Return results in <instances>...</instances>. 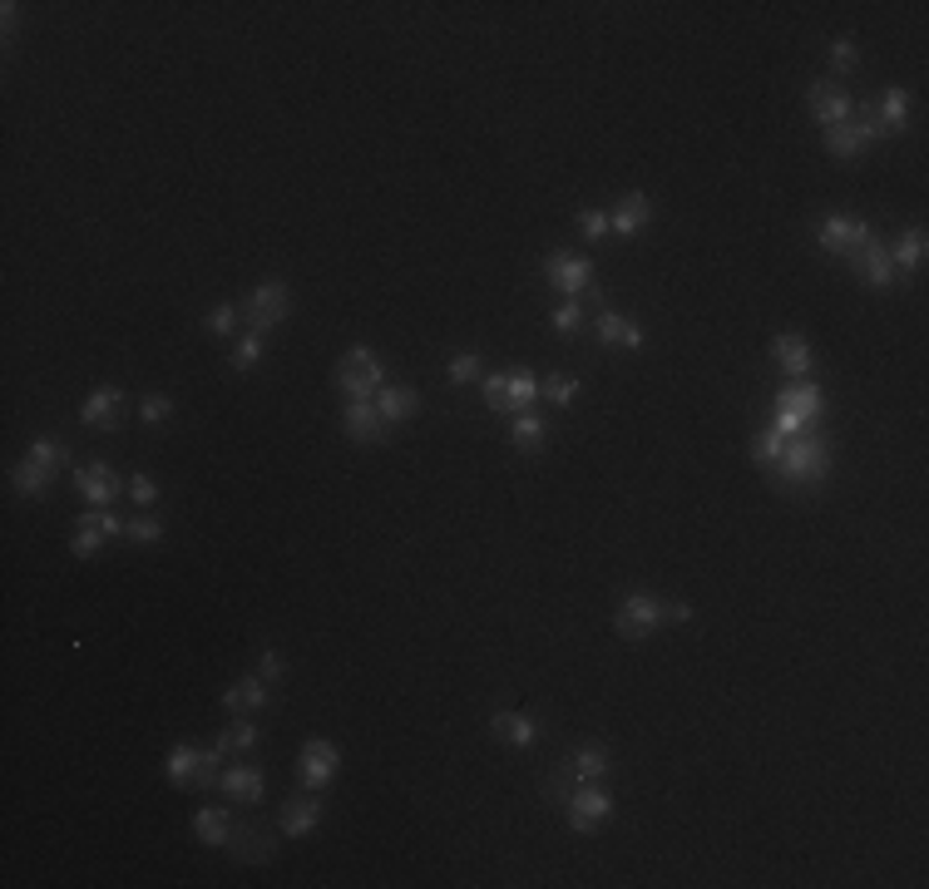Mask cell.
Here are the masks:
<instances>
[{
	"label": "cell",
	"mask_w": 929,
	"mask_h": 889,
	"mask_svg": "<svg viewBox=\"0 0 929 889\" xmlns=\"http://www.w3.org/2000/svg\"><path fill=\"white\" fill-rule=\"evenodd\" d=\"M70 484L80 490V499H85L89 509H114L119 494H129V480H119V470L114 465H105V460L80 465V470L70 474Z\"/></svg>",
	"instance_id": "ba28073f"
},
{
	"label": "cell",
	"mask_w": 929,
	"mask_h": 889,
	"mask_svg": "<svg viewBox=\"0 0 929 889\" xmlns=\"http://www.w3.org/2000/svg\"><path fill=\"white\" fill-rule=\"evenodd\" d=\"M129 499L139 504V509H154V504H159V480H154V474H134V480H129Z\"/></svg>",
	"instance_id": "c3c4849f"
},
{
	"label": "cell",
	"mask_w": 929,
	"mask_h": 889,
	"mask_svg": "<svg viewBox=\"0 0 929 889\" xmlns=\"http://www.w3.org/2000/svg\"><path fill=\"white\" fill-rule=\"evenodd\" d=\"M233 830H237V820L223 811V805H204V811L193 815V840H198V845H208V850L228 845V840H233Z\"/></svg>",
	"instance_id": "4316f807"
},
{
	"label": "cell",
	"mask_w": 929,
	"mask_h": 889,
	"mask_svg": "<svg viewBox=\"0 0 929 889\" xmlns=\"http://www.w3.org/2000/svg\"><path fill=\"white\" fill-rule=\"evenodd\" d=\"M786 440L791 435H781V430H761L757 440H751V460L761 465V470H777V460H781V450H786Z\"/></svg>",
	"instance_id": "e575fe53"
},
{
	"label": "cell",
	"mask_w": 929,
	"mask_h": 889,
	"mask_svg": "<svg viewBox=\"0 0 929 889\" xmlns=\"http://www.w3.org/2000/svg\"><path fill=\"white\" fill-rule=\"evenodd\" d=\"M777 474L786 484H826L831 480V445L816 435H791L777 460Z\"/></svg>",
	"instance_id": "7a4b0ae2"
},
{
	"label": "cell",
	"mask_w": 929,
	"mask_h": 889,
	"mask_svg": "<svg viewBox=\"0 0 929 889\" xmlns=\"http://www.w3.org/2000/svg\"><path fill=\"white\" fill-rule=\"evenodd\" d=\"M549 326H554V336H574L578 326H588L584 322V301H564V307H554L549 311Z\"/></svg>",
	"instance_id": "b9f144b4"
},
{
	"label": "cell",
	"mask_w": 929,
	"mask_h": 889,
	"mask_svg": "<svg viewBox=\"0 0 929 889\" xmlns=\"http://www.w3.org/2000/svg\"><path fill=\"white\" fill-rule=\"evenodd\" d=\"M376 410H381L386 425H406V420L420 416V391L416 386H391V381H386V386L376 391Z\"/></svg>",
	"instance_id": "603a6c76"
},
{
	"label": "cell",
	"mask_w": 929,
	"mask_h": 889,
	"mask_svg": "<svg viewBox=\"0 0 929 889\" xmlns=\"http://www.w3.org/2000/svg\"><path fill=\"white\" fill-rule=\"evenodd\" d=\"M218 791H223L228 801H247V805H257L262 795H268V776L257 771V766H228L223 781H218Z\"/></svg>",
	"instance_id": "484cf974"
},
{
	"label": "cell",
	"mask_w": 929,
	"mask_h": 889,
	"mask_svg": "<svg viewBox=\"0 0 929 889\" xmlns=\"http://www.w3.org/2000/svg\"><path fill=\"white\" fill-rule=\"evenodd\" d=\"M278 825H282V836H292V840H307L311 830L321 825V801L317 795H292V801H282V811H278Z\"/></svg>",
	"instance_id": "ffe728a7"
},
{
	"label": "cell",
	"mask_w": 929,
	"mask_h": 889,
	"mask_svg": "<svg viewBox=\"0 0 929 889\" xmlns=\"http://www.w3.org/2000/svg\"><path fill=\"white\" fill-rule=\"evenodd\" d=\"M80 425L99 430V435L119 430V425H124V391H119V386H95L85 396V406H80Z\"/></svg>",
	"instance_id": "5bb4252c"
},
{
	"label": "cell",
	"mask_w": 929,
	"mask_h": 889,
	"mask_svg": "<svg viewBox=\"0 0 929 889\" xmlns=\"http://www.w3.org/2000/svg\"><path fill=\"white\" fill-rule=\"evenodd\" d=\"M237 311H243V326H247V332H272V326H282V322H288V311H292L288 282H282V277L257 282L253 297H247Z\"/></svg>",
	"instance_id": "8992f818"
},
{
	"label": "cell",
	"mask_w": 929,
	"mask_h": 889,
	"mask_svg": "<svg viewBox=\"0 0 929 889\" xmlns=\"http://www.w3.org/2000/svg\"><path fill=\"white\" fill-rule=\"evenodd\" d=\"M876 139H885L876 119H851V124L826 129V153H831V159H860V153H870Z\"/></svg>",
	"instance_id": "4fadbf2b"
},
{
	"label": "cell",
	"mask_w": 929,
	"mask_h": 889,
	"mask_svg": "<svg viewBox=\"0 0 929 889\" xmlns=\"http://www.w3.org/2000/svg\"><path fill=\"white\" fill-rule=\"evenodd\" d=\"M826 54H831V70H835L841 79H851L855 70H860V45H855L851 35H835L831 50H826Z\"/></svg>",
	"instance_id": "d590c367"
},
{
	"label": "cell",
	"mask_w": 929,
	"mask_h": 889,
	"mask_svg": "<svg viewBox=\"0 0 929 889\" xmlns=\"http://www.w3.org/2000/svg\"><path fill=\"white\" fill-rule=\"evenodd\" d=\"M662 622H668V598H662V593H648V589L623 593L619 613H613V632H619L623 643H648Z\"/></svg>",
	"instance_id": "6da1fadb"
},
{
	"label": "cell",
	"mask_w": 929,
	"mask_h": 889,
	"mask_svg": "<svg viewBox=\"0 0 929 889\" xmlns=\"http://www.w3.org/2000/svg\"><path fill=\"white\" fill-rule=\"evenodd\" d=\"M890 262H895V272H919V262H925V227H905L900 237H890Z\"/></svg>",
	"instance_id": "f1b7e54d"
},
{
	"label": "cell",
	"mask_w": 929,
	"mask_h": 889,
	"mask_svg": "<svg viewBox=\"0 0 929 889\" xmlns=\"http://www.w3.org/2000/svg\"><path fill=\"white\" fill-rule=\"evenodd\" d=\"M257 741H262V737H257V721H253V717H233V721L223 727V737L213 741V746L223 751V756H253Z\"/></svg>",
	"instance_id": "f546056e"
},
{
	"label": "cell",
	"mask_w": 929,
	"mask_h": 889,
	"mask_svg": "<svg viewBox=\"0 0 929 889\" xmlns=\"http://www.w3.org/2000/svg\"><path fill=\"white\" fill-rule=\"evenodd\" d=\"M228 850H233V860H243V865H268V860L278 855V840H272L262 825H237Z\"/></svg>",
	"instance_id": "7402d4cb"
},
{
	"label": "cell",
	"mask_w": 929,
	"mask_h": 889,
	"mask_svg": "<svg viewBox=\"0 0 929 889\" xmlns=\"http://www.w3.org/2000/svg\"><path fill=\"white\" fill-rule=\"evenodd\" d=\"M204 332L218 336V342H233V336L243 332V311H237L233 301H218V307L204 317Z\"/></svg>",
	"instance_id": "d6a6232c"
},
{
	"label": "cell",
	"mask_w": 929,
	"mask_h": 889,
	"mask_svg": "<svg viewBox=\"0 0 929 889\" xmlns=\"http://www.w3.org/2000/svg\"><path fill=\"white\" fill-rule=\"evenodd\" d=\"M648 223H652V198L648 194H623L609 213V233H619V237L648 233Z\"/></svg>",
	"instance_id": "d6986e66"
},
{
	"label": "cell",
	"mask_w": 929,
	"mask_h": 889,
	"mask_svg": "<svg viewBox=\"0 0 929 889\" xmlns=\"http://www.w3.org/2000/svg\"><path fill=\"white\" fill-rule=\"evenodd\" d=\"M821 410H826V391L816 381H791V386L777 391V420H771V430H781V435H806L821 420Z\"/></svg>",
	"instance_id": "3957f363"
},
{
	"label": "cell",
	"mask_w": 929,
	"mask_h": 889,
	"mask_svg": "<svg viewBox=\"0 0 929 889\" xmlns=\"http://www.w3.org/2000/svg\"><path fill=\"white\" fill-rule=\"evenodd\" d=\"M342 430H346V440H356V445H381V440L391 435V425L381 420L376 400H346L342 406Z\"/></svg>",
	"instance_id": "2e32d148"
},
{
	"label": "cell",
	"mask_w": 929,
	"mask_h": 889,
	"mask_svg": "<svg viewBox=\"0 0 929 889\" xmlns=\"http://www.w3.org/2000/svg\"><path fill=\"white\" fill-rule=\"evenodd\" d=\"M510 440L519 445L524 455H539V450L549 445V420H545V416H535V410H524V416H514Z\"/></svg>",
	"instance_id": "4dcf8cb0"
},
{
	"label": "cell",
	"mask_w": 929,
	"mask_h": 889,
	"mask_svg": "<svg viewBox=\"0 0 929 889\" xmlns=\"http://www.w3.org/2000/svg\"><path fill=\"white\" fill-rule=\"evenodd\" d=\"M342 776V746L327 737H307L297 751V786L311 795H321L331 781Z\"/></svg>",
	"instance_id": "5b68a950"
},
{
	"label": "cell",
	"mask_w": 929,
	"mask_h": 889,
	"mask_svg": "<svg viewBox=\"0 0 929 889\" xmlns=\"http://www.w3.org/2000/svg\"><path fill=\"white\" fill-rule=\"evenodd\" d=\"M771 361H777L781 371L791 375V381H806V375H811V366H816V351H811V342H806V336L781 332L777 342H771Z\"/></svg>",
	"instance_id": "ac0fdd59"
},
{
	"label": "cell",
	"mask_w": 929,
	"mask_h": 889,
	"mask_svg": "<svg viewBox=\"0 0 929 889\" xmlns=\"http://www.w3.org/2000/svg\"><path fill=\"white\" fill-rule=\"evenodd\" d=\"M75 524H80V529H99V534H105V539H124L129 519H119L114 509H89V515H80Z\"/></svg>",
	"instance_id": "60d3db41"
},
{
	"label": "cell",
	"mask_w": 929,
	"mask_h": 889,
	"mask_svg": "<svg viewBox=\"0 0 929 889\" xmlns=\"http://www.w3.org/2000/svg\"><path fill=\"white\" fill-rule=\"evenodd\" d=\"M564 811H569V825H574L578 836H594V830L613 815V795L603 791L599 781H584V786H574V795L564 801Z\"/></svg>",
	"instance_id": "9c48e42d"
},
{
	"label": "cell",
	"mask_w": 929,
	"mask_h": 889,
	"mask_svg": "<svg viewBox=\"0 0 929 889\" xmlns=\"http://www.w3.org/2000/svg\"><path fill=\"white\" fill-rule=\"evenodd\" d=\"M866 237H870V223H860V218H851V213H831L821 227H816V247H821L826 258H851Z\"/></svg>",
	"instance_id": "7c38bea8"
},
{
	"label": "cell",
	"mask_w": 929,
	"mask_h": 889,
	"mask_svg": "<svg viewBox=\"0 0 929 889\" xmlns=\"http://www.w3.org/2000/svg\"><path fill=\"white\" fill-rule=\"evenodd\" d=\"M578 233H584L588 243H603V237H609V213H603V208H578Z\"/></svg>",
	"instance_id": "bcb514c9"
},
{
	"label": "cell",
	"mask_w": 929,
	"mask_h": 889,
	"mask_svg": "<svg viewBox=\"0 0 929 889\" xmlns=\"http://www.w3.org/2000/svg\"><path fill=\"white\" fill-rule=\"evenodd\" d=\"M262 351H268V332H243L233 346V371L247 375L257 361H262Z\"/></svg>",
	"instance_id": "836d02e7"
},
{
	"label": "cell",
	"mask_w": 929,
	"mask_h": 889,
	"mask_svg": "<svg viewBox=\"0 0 929 889\" xmlns=\"http://www.w3.org/2000/svg\"><path fill=\"white\" fill-rule=\"evenodd\" d=\"M480 351H455L445 361V381L450 386H470V381H480Z\"/></svg>",
	"instance_id": "8d00e7d4"
},
{
	"label": "cell",
	"mask_w": 929,
	"mask_h": 889,
	"mask_svg": "<svg viewBox=\"0 0 929 889\" xmlns=\"http://www.w3.org/2000/svg\"><path fill=\"white\" fill-rule=\"evenodd\" d=\"M490 737L504 741V746H514V751H529L539 741V721L529 717V712H494V717H490Z\"/></svg>",
	"instance_id": "44dd1931"
},
{
	"label": "cell",
	"mask_w": 929,
	"mask_h": 889,
	"mask_svg": "<svg viewBox=\"0 0 929 889\" xmlns=\"http://www.w3.org/2000/svg\"><path fill=\"white\" fill-rule=\"evenodd\" d=\"M198 761H204V746H193V741H173L169 756H163V776H169L173 791H193Z\"/></svg>",
	"instance_id": "cb8c5ba5"
},
{
	"label": "cell",
	"mask_w": 929,
	"mask_h": 889,
	"mask_svg": "<svg viewBox=\"0 0 929 889\" xmlns=\"http://www.w3.org/2000/svg\"><path fill=\"white\" fill-rule=\"evenodd\" d=\"M909 114H915V104H909V89H900V85H890L885 95H880V104H876V124H880V134H905L909 129Z\"/></svg>",
	"instance_id": "d4e9b609"
},
{
	"label": "cell",
	"mask_w": 929,
	"mask_h": 889,
	"mask_svg": "<svg viewBox=\"0 0 929 889\" xmlns=\"http://www.w3.org/2000/svg\"><path fill=\"white\" fill-rule=\"evenodd\" d=\"M268 707H272V682H262L257 672L237 677V682L223 692V712H228V717H257V712H268Z\"/></svg>",
	"instance_id": "9a60e30c"
},
{
	"label": "cell",
	"mask_w": 929,
	"mask_h": 889,
	"mask_svg": "<svg viewBox=\"0 0 929 889\" xmlns=\"http://www.w3.org/2000/svg\"><path fill=\"white\" fill-rule=\"evenodd\" d=\"M545 282L554 292H564L569 301H578V297L599 301L603 297V287H594V262L578 258V252H549L545 258Z\"/></svg>",
	"instance_id": "52a82bcc"
},
{
	"label": "cell",
	"mask_w": 929,
	"mask_h": 889,
	"mask_svg": "<svg viewBox=\"0 0 929 889\" xmlns=\"http://www.w3.org/2000/svg\"><path fill=\"white\" fill-rule=\"evenodd\" d=\"M504 386H510V416H524V410L539 406V375L535 371L514 366V371L504 375Z\"/></svg>",
	"instance_id": "1f68e13d"
},
{
	"label": "cell",
	"mask_w": 929,
	"mask_h": 889,
	"mask_svg": "<svg viewBox=\"0 0 929 889\" xmlns=\"http://www.w3.org/2000/svg\"><path fill=\"white\" fill-rule=\"evenodd\" d=\"M574 786H578V776H574V771H569L564 761H559L554 771H549V776H545V781H539V795H545V801H554V805H564V801H569V795H574Z\"/></svg>",
	"instance_id": "74e56055"
},
{
	"label": "cell",
	"mask_w": 929,
	"mask_h": 889,
	"mask_svg": "<svg viewBox=\"0 0 929 889\" xmlns=\"http://www.w3.org/2000/svg\"><path fill=\"white\" fill-rule=\"evenodd\" d=\"M845 262H851V268H855V277L866 282L870 292H890V282H895V262H890V247L880 243L876 233H870L866 243L855 247V252H851V258H845Z\"/></svg>",
	"instance_id": "8fae6325"
},
{
	"label": "cell",
	"mask_w": 929,
	"mask_h": 889,
	"mask_svg": "<svg viewBox=\"0 0 929 889\" xmlns=\"http://www.w3.org/2000/svg\"><path fill=\"white\" fill-rule=\"evenodd\" d=\"M139 420H144V425H163V420H173V396L149 391V396L139 400Z\"/></svg>",
	"instance_id": "7bdbcfd3"
},
{
	"label": "cell",
	"mask_w": 929,
	"mask_h": 889,
	"mask_svg": "<svg viewBox=\"0 0 929 889\" xmlns=\"http://www.w3.org/2000/svg\"><path fill=\"white\" fill-rule=\"evenodd\" d=\"M806 114H811L821 129H835V124H851L855 119V99H851V89H841L835 79H816V85L806 89Z\"/></svg>",
	"instance_id": "30bf717a"
},
{
	"label": "cell",
	"mask_w": 929,
	"mask_h": 889,
	"mask_svg": "<svg viewBox=\"0 0 929 889\" xmlns=\"http://www.w3.org/2000/svg\"><path fill=\"white\" fill-rule=\"evenodd\" d=\"M687 618H693V603L668 598V622H687Z\"/></svg>",
	"instance_id": "f907efd6"
},
{
	"label": "cell",
	"mask_w": 929,
	"mask_h": 889,
	"mask_svg": "<svg viewBox=\"0 0 929 889\" xmlns=\"http://www.w3.org/2000/svg\"><path fill=\"white\" fill-rule=\"evenodd\" d=\"M105 544H109V539L99 534V529H80L75 524V534H70V554H75V558H95Z\"/></svg>",
	"instance_id": "7dc6e473"
},
{
	"label": "cell",
	"mask_w": 929,
	"mask_h": 889,
	"mask_svg": "<svg viewBox=\"0 0 929 889\" xmlns=\"http://www.w3.org/2000/svg\"><path fill=\"white\" fill-rule=\"evenodd\" d=\"M485 410H490V416H510V386H504V371L485 375Z\"/></svg>",
	"instance_id": "ee69618b"
},
{
	"label": "cell",
	"mask_w": 929,
	"mask_h": 889,
	"mask_svg": "<svg viewBox=\"0 0 929 889\" xmlns=\"http://www.w3.org/2000/svg\"><path fill=\"white\" fill-rule=\"evenodd\" d=\"M578 391H584L578 375H545V381H539V396H549V406H569Z\"/></svg>",
	"instance_id": "f35d334b"
},
{
	"label": "cell",
	"mask_w": 929,
	"mask_h": 889,
	"mask_svg": "<svg viewBox=\"0 0 929 889\" xmlns=\"http://www.w3.org/2000/svg\"><path fill=\"white\" fill-rule=\"evenodd\" d=\"M564 766L578 776V786H584V781H603V776L613 771V761H609V751H603V746H574L564 756Z\"/></svg>",
	"instance_id": "83f0119b"
},
{
	"label": "cell",
	"mask_w": 929,
	"mask_h": 889,
	"mask_svg": "<svg viewBox=\"0 0 929 889\" xmlns=\"http://www.w3.org/2000/svg\"><path fill=\"white\" fill-rule=\"evenodd\" d=\"M257 677H262V682H282V677H288V663H282L278 647H262V657H257Z\"/></svg>",
	"instance_id": "681fc988"
},
{
	"label": "cell",
	"mask_w": 929,
	"mask_h": 889,
	"mask_svg": "<svg viewBox=\"0 0 929 889\" xmlns=\"http://www.w3.org/2000/svg\"><path fill=\"white\" fill-rule=\"evenodd\" d=\"M124 539H129V544H159V539H163V519H154V515L129 519Z\"/></svg>",
	"instance_id": "f6af8a7d"
},
{
	"label": "cell",
	"mask_w": 929,
	"mask_h": 889,
	"mask_svg": "<svg viewBox=\"0 0 929 889\" xmlns=\"http://www.w3.org/2000/svg\"><path fill=\"white\" fill-rule=\"evenodd\" d=\"M223 751L218 746H204V761H198V776H193V791H213L218 781H223Z\"/></svg>",
	"instance_id": "ab89813d"
},
{
	"label": "cell",
	"mask_w": 929,
	"mask_h": 889,
	"mask_svg": "<svg viewBox=\"0 0 929 889\" xmlns=\"http://www.w3.org/2000/svg\"><path fill=\"white\" fill-rule=\"evenodd\" d=\"M594 336H599V346H628V351H638V346H643L638 317H628V311H613V307H603L599 317H594Z\"/></svg>",
	"instance_id": "e0dca14e"
},
{
	"label": "cell",
	"mask_w": 929,
	"mask_h": 889,
	"mask_svg": "<svg viewBox=\"0 0 929 889\" xmlns=\"http://www.w3.org/2000/svg\"><path fill=\"white\" fill-rule=\"evenodd\" d=\"M386 386V361L366 342L346 346V356L337 361V391L346 400H376V391Z\"/></svg>",
	"instance_id": "277c9868"
}]
</instances>
